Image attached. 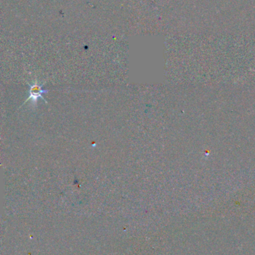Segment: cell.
<instances>
[{
  "label": "cell",
  "instance_id": "1",
  "mask_svg": "<svg viewBox=\"0 0 255 255\" xmlns=\"http://www.w3.org/2000/svg\"><path fill=\"white\" fill-rule=\"evenodd\" d=\"M47 93L48 90L42 88V85H39L38 81H35L33 83L29 85V97L23 105H25L27 102H30L32 105L35 106L40 99L44 100L43 94Z\"/></svg>",
  "mask_w": 255,
  "mask_h": 255
}]
</instances>
